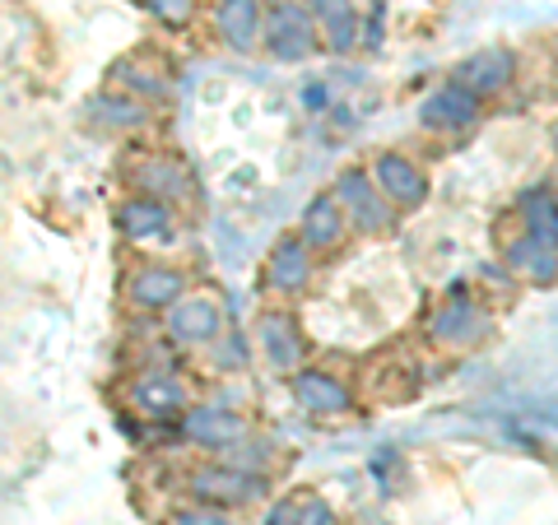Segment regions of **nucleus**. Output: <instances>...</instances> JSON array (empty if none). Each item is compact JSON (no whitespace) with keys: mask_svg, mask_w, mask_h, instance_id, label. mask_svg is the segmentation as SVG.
I'll return each mask as SVG.
<instances>
[{"mask_svg":"<svg viewBox=\"0 0 558 525\" xmlns=\"http://www.w3.org/2000/svg\"><path fill=\"white\" fill-rule=\"evenodd\" d=\"M191 493H196V502H209V506H238V502H252L260 493V484L233 465H209L191 475Z\"/></svg>","mask_w":558,"mask_h":525,"instance_id":"1a4fd4ad","label":"nucleus"},{"mask_svg":"<svg viewBox=\"0 0 558 525\" xmlns=\"http://www.w3.org/2000/svg\"><path fill=\"white\" fill-rule=\"evenodd\" d=\"M336 205L344 209L349 223H359L363 233H387L391 229V200L377 191V182H368L363 172H344L336 186Z\"/></svg>","mask_w":558,"mask_h":525,"instance_id":"7ed1b4c3","label":"nucleus"},{"mask_svg":"<svg viewBox=\"0 0 558 525\" xmlns=\"http://www.w3.org/2000/svg\"><path fill=\"white\" fill-rule=\"evenodd\" d=\"M172 525H233V521L223 516L219 506L201 502V506H186V512H178V516H172Z\"/></svg>","mask_w":558,"mask_h":525,"instance_id":"393cba45","label":"nucleus"},{"mask_svg":"<svg viewBox=\"0 0 558 525\" xmlns=\"http://www.w3.org/2000/svg\"><path fill=\"white\" fill-rule=\"evenodd\" d=\"M299 525H330V506H326V502H307Z\"/></svg>","mask_w":558,"mask_h":525,"instance_id":"a878e982","label":"nucleus"},{"mask_svg":"<svg viewBox=\"0 0 558 525\" xmlns=\"http://www.w3.org/2000/svg\"><path fill=\"white\" fill-rule=\"evenodd\" d=\"M117 223L131 242H172L178 237V219H172V205L168 200H154V196H131L126 205L117 209Z\"/></svg>","mask_w":558,"mask_h":525,"instance_id":"0eeeda50","label":"nucleus"},{"mask_svg":"<svg viewBox=\"0 0 558 525\" xmlns=\"http://www.w3.org/2000/svg\"><path fill=\"white\" fill-rule=\"evenodd\" d=\"M260 344H266V354H270L279 367H293V363L303 358L299 326H293L289 317H279V312H270V317H260Z\"/></svg>","mask_w":558,"mask_h":525,"instance_id":"412c9836","label":"nucleus"},{"mask_svg":"<svg viewBox=\"0 0 558 525\" xmlns=\"http://www.w3.org/2000/svg\"><path fill=\"white\" fill-rule=\"evenodd\" d=\"M260 42H266L270 57H279V61H303L307 51L317 47V20L307 14L303 0H270Z\"/></svg>","mask_w":558,"mask_h":525,"instance_id":"f257e3e1","label":"nucleus"},{"mask_svg":"<svg viewBox=\"0 0 558 525\" xmlns=\"http://www.w3.org/2000/svg\"><path fill=\"white\" fill-rule=\"evenodd\" d=\"M182 293H186V274H182L178 266H159V260L140 266V270L126 279V303H131L135 312H168Z\"/></svg>","mask_w":558,"mask_h":525,"instance_id":"20e7f679","label":"nucleus"},{"mask_svg":"<svg viewBox=\"0 0 558 525\" xmlns=\"http://www.w3.org/2000/svg\"><path fill=\"white\" fill-rule=\"evenodd\" d=\"M89 112H94V126L102 131H140L149 121V108L131 94H102L89 102Z\"/></svg>","mask_w":558,"mask_h":525,"instance_id":"6ab92c4d","label":"nucleus"},{"mask_svg":"<svg viewBox=\"0 0 558 525\" xmlns=\"http://www.w3.org/2000/svg\"><path fill=\"white\" fill-rule=\"evenodd\" d=\"M484 330H488V317L470 297H451L438 317H433V340L438 344H475Z\"/></svg>","mask_w":558,"mask_h":525,"instance_id":"4468645a","label":"nucleus"},{"mask_svg":"<svg viewBox=\"0 0 558 525\" xmlns=\"http://www.w3.org/2000/svg\"><path fill=\"white\" fill-rule=\"evenodd\" d=\"M163 317H168V335L178 344H215L219 326H223V312H219L215 293H182Z\"/></svg>","mask_w":558,"mask_h":525,"instance_id":"f03ea898","label":"nucleus"},{"mask_svg":"<svg viewBox=\"0 0 558 525\" xmlns=\"http://www.w3.org/2000/svg\"><path fill=\"white\" fill-rule=\"evenodd\" d=\"M508 80H512V51H502V47H484L461 65V89L475 98L508 89Z\"/></svg>","mask_w":558,"mask_h":525,"instance_id":"ddd939ff","label":"nucleus"},{"mask_svg":"<svg viewBox=\"0 0 558 525\" xmlns=\"http://www.w3.org/2000/svg\"><path fill=\"white\" fill-rule=\"evenodd\" d=\"M344 209L336 205V196H326V200H312L307 205V215H303V242L307 247H317V252H326V247H336V242L344 237Z\"/></svg>","mask_w":558,"mask_h":525,"instance_id":"aec40b11","label":"nucleus"},{"mask_svg":"<svg viewBox=\"0 0 558 525\" xmlns=\"http://www.w3.org/2000/svg\"><path fill=\"white\" fill-rule=\"evenodd\" d=\"M554 70H558V47H554Z\"/></svg>","mask_w":558,"mask_h":525,"instance_id":"bb28decb","label":"nucleus"},{"mask_svg":"<svg viewBox=\"0 0 558 525\" xmlns=\"http://www.w3.org/2000/svg\"><path fill=\"white\" fill-rule=\"evenodd\" d=\"M508 266L517 274L535 279V284H549V279H558V247L554 242H539V237H517L508 247Z\"/></svg>","mask_w":558,"mask_h":525,"instance_id":"a211bd4d","label":"nucleus"},{"mask_svg":"<svg viewBox=\"0 0 558 525\" xmlns=\"http://www.w3.org/2000/svg\"><path fill=\"white\" fill-rule=\"evenodd\" d=\"M293 395H299V405L307 414H344L349 410V387L330 373H317V367L293 377Z\"/></svg>","mask_w":558,"mask_h":525,"instance_id":"2eb2a0df","label":"nucleus"},{"mask_svg":"<svg viewBox=\"0 0 558 525\" xmlns=\"http://www.w3.org/2000/svg\"><path fill=\"white\" fill-rule=\"evenodd\" d=\"M131 405L145 418H182L186 414V387L163 367H149L131 381Z\"/></svg>","mask_w":558,"mask_h":525,"instance_id":"39448f33","label":"nucleus"},{"mask_svg":"<svg viewBox=\"0 0 558 525\" xmlns=\"http://www.w3.org/2000/svg\"><path fill=\"white\" fill-rule=\"evenodd\" d=\"M521 215H526V233L558 247V200L549 191H526L521 196Z\"/></svg>","mask_w":558,"mask_h":525,"instance_id":"4be33fe9","label":"nucleus"},{"mask_svg":"<svg viewBox=\"0 0 558 525\" xmlns=\"http://www.w3.org/2000/svg\"><path fill=\"white\" fill-rule=\"evenodd\" d=\"M154 20H163L168 28H182L191 24V14H196V0H140Z\"/></svg>","mask_w":558,"mask_h":525,"instance_id":"b1692460","label":"nucleus"},{"mask_svg":"<svg viewBox=\"0 0 558 525\" xmlns=\"http://www.w3.org/2000/svg\"><path fill=\"white\" fill-rule=\"evenodd\" d=\"M182 432H186V442H196V447H205V451H223V447L242 442L247 424H242L233 410H223V405H196V410L186 405Z\"/></svg>","mask_w":558,"mask_h":525,"instance_id":"6e6552de","label":"nucleus"},{"mask_svg":"<svg viewBox=\"0 0 558 525\" xmlns=\"http://www.w3.org/2000/svg\"><path fill=\"white\" fill-rule=\"evenodd\" d=\"M475 121V94H465L461 84H447L424 102V126L428 131H465Z\"/></svg>","mask_w":558,"mask_h":525,"instance_id":"dca6fc26","label":"nucleus"},{"mask_svg":"<svg viewBox=\"0 0 558 525\" xmlns=\"http://www.w3.org/2000/svg\"><path fill=\"white\" fill-rule=\"evenodd\" d=\"M117 84L140 102L145 98H168V80L149 75V70H140V65H117Z\"/></svg>","mask_w":558,"mask_h":525,"instance_id":"5701e85b","label":"nucleus"},{"mask_svg":"<svg viewBox=\"0 0 558 525\" xmlns=\"http://www.w3.org/2000/svg\"><path fill=\"white\" fill-rule=\"evenodd\" d=\"M554 145H558V131H554Z\"/></svg>","mask_w":558,"mask_h":525,"instance_id":"cd10ccee","label":"nucleus"},{"mask_svg":"<svg viewBox=\"0 0 558 525\" xmlns=\"http://www.w3.org/2000/svg\"><path fill=\"white\" fill-rule=\"evenodd\" d=\"M307 14L317 20V28L330 38V47H354L359 38V10H354V0H303Z\"/></svg>","mask_w":558,"mask_h":525,"instance_id":"f3484780","label":"nucleus"},{"mask_svg":"<svg viewBox=\"0 0 558 525\" xmlns=\"http://www.w3.org/2000/svg\"><path fill=\"white\" fill-rule=\"evenodd\" d=\"M131 182L140 186V196H154V200H168V205L191 196L186 168L178 159H168V154H154V159H145V163L131 172Z\"/></svg>","mask_w":558,"mask_h":525,"instance_id":"9b49d317","label":"nucleus"},{"mask_svg":"<svg viewBox=\"0 0 558 525\" xmlns=\"http://www.w3.org/2000/svg\"><path fill=\"white\" fill-rule=\"evenodd\" d=\"M373 172H377V191H381V196H387L391 205H400V209L424 205L428 182H424V172H418L410 159H400V154H381Z\"/></svg>","mask_w":558,"mask_h":525,"instance_id":"9d476101","label":"nucleus"},{"mask_svg":"<svg viewBox=\"0 0 558 525\" xmlns=\"http://www.w3.org/2000/svg\"><path fill=\"white\" fill-rule=\"evenodd\" d=\"M260 28H266V5L260 0H215V33L242 57L260 47Z\"/></svg>","mask_w":558,"mask_h":525,"instance_id":"423d86ee","label":"nucleus"},{"mask_svg":"<svg viewBox=\"0 0 558 525\" xmlns=\"http://www.w3.org/2000/svg\"><path fill=\"white\" fill-rule=\"evenodd\" d=\"M266 279L275 293H299L307 279H312V247L303 237H284L275 242L270 252V266H266Z\"/></svg>","mask_w":558,"mask_h":525,"instance_id":"f8f14e48","label":"nucleus"}]
</instances>
